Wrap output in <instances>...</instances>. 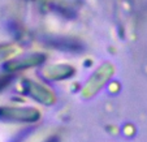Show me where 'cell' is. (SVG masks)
<instances>
[{
  "label": "cell",
  "mask_w": 147,
  "mask_h": 142,
  "mask_svg": "<svg viewBox=\"0 0 147 142\" xmlns=\"http://www.w3.org/2000/svg\"><path fill=\"white\" fill-rule=\"evenodd\" d=\"M115 73V67L111 63H104L103 65H100L95 73L89 78V81L86 82V85L83 86L82 90V97L89 99V98L94 97L96 93L100 91L104 85L109 81V78L113 76Z\"/></svg>",
  "instance_id": "obj_1"
},
{
  "label": "cell",
  "mask_w": 147,
  "mask_h": 142,
  "mask_svg": "<svg viewBox=\"0 0 147 142\" xmlns=\"http://www.w3.org/2000/svg\"><path fill=\"white\" fill-rule=\"evenodd\" d=\"M40 112L33 107H0V120L16 123H35Z\"/></svg>",
  "instance_id": "obj_2"
},
{
  "label": "cell",
  "mask_w": 147,
  "mask_h": 142,
  "mask_svg": "<svg viewBox=\"0 0 147 142\" xmlns=\"http://www.w3.org/2000/svg\"><path fill=\"white\" fill-rule=\"evenodd\" d=\"M24 89H25L26 94H29L34 100L39 102L46 106H51L56 102V95L52 90H50L47 86L40 85L39 82L31 80L24 81Z\"/></svg>",
  "instance_id": "obj_3"
},
{
  "label": "cell",
  "mask_w": 147,
  "mask_h": 142,
  "mask_svg": "<svg viewBox=\"0 0 147 142\" xmlns=\"http://www.w3.org/2000/svg\"><path fill=\"white\" fill-rule=\"evenodd\" d=\"M46 60V56L42 53H33V55H26V56H20V57L12 59L5 64L4 69L7 72H18V70H24L28 68L38 67V65L43 64Z\"/></svg>",
  "instance_id": "obj_4"
},
{
  "label": "cell",
  "mask_w": 147,
  "mask_h": 142,
  "mask_svg": "<svg viewBox=\"0 0 147 142\" xmlns=\"http://www.w3.org/2000/svg\"><path fill=\"white\" fill-rule=\"evenodd\" d=\"M74 74V68L68 64H55L42 69V76L51 81L67 80Z\"/></svg>",
  "instance_id": "obj_5"
},
{
  "label": "cell",
  "mask_w": 147,
  "mask_h": 142,
  "mask_svg": "<svg viewBox=\"0 0 147 142\" xmlns=\"http://www.w3.org/2000/svg\"><path fill=\"white\" fill-rule=\"evenodd\" d=\"M21 52V47H18L17 45H5L0 46V62H3L8 57H13L17 56Z\"/></svg>",
  "instance_id": "obj_6"
},
{
  "label": "cell",
  "mask_w": 147,
  "mask_h": 142,
  "mask_svg": "<svg viewBox=\"0 0 147 142\" xmlns=\"http://www.w3.org/2000/svg\"><path fill=\"white\" fill-rule=\"evenodd\" d=\"M11 82H12L11 76H0V91H3Z\"/></svg>",
  "instance_id": "obj_7"
},
{
  "label": "cell",
  "mask_w": 147,
  "mask_h": 142,
  "mask_svg": "<svg viewBox=\"0 0 147 142\" xmlns=\"http://www.w3.org/2000/svg\"><path fill=\"white\" fill-rule=\"evenodd\" d=\"M45 142H59V138L56 136H53V137H50V138H47Z\"/></svg>",
  "instance_id": "obj_8"
}]
</instances>
